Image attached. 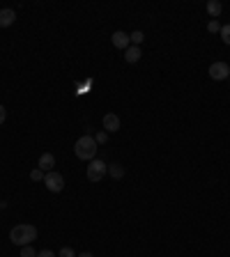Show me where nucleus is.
<instances>
[{
    "label": "nucleus",
    "mask_w": 230,
    "mask_h": 257,
    "mask_svg": "<svg viewBox=\"0 0 230 257\" xmlns=\"http://www.w3.org/2000/svg\"><path fill=\"white\" fill-rule=\"evenodd\" d=\"M104 131H106V133L120 131V117H117L115 112H106V115H104Z\"/></svg>",
    "instance_id": "obj_6"
},
{
    "label": "nucleus",
    "mask_w": 230,
    "mask_h": 257,
    "mask_svg": "<svg viewBox=\"0 0 230 257\" xmlns=\"http://www.w3.org/2000/svg\"><path fill=\"white\" fill-rule=\"evenodd\" d=\"M53 165H56V156H53V154H41L39 156V165H37V168L39 170H44V172H51V170H53Z\"/></svg>",
    "instance_id": "obj_9"
},
{
    "label": "nucleus",
    "mask_w": 230,
    "mask_h": 257,
    "mask_svg": "<svg viewBox=\"0 0 230 257\" xmlns=\"http://www.w3.org/2000/svg\"><path fill=\"white\" fill-rule=\"evenodd\" d=\"M95 140H97V145H104V143H106V140H108V133H106V131H99V133H97V138H95Z\"/></svg>",
    "instance_id": "obj_18"
},
{
    "label": "nucleus",
    "mask_w": 230,
    "mask_h": 257,
    "mask_svg": "<svg viewBox=\"0 0 230 257\" xmlns=\"http://www.w3.org/2000/svg\"><path fill=\"white\" fill-rule=\"evenodd\" d=\"M76 257H95L92 253H81V255H76Z\"/></svg>",
    "instance_id": "obj_22"
},
{
    "label": "nucleus",
    "mask_w": 230,
    "mask_h": 257,
    "mask_svg": "<svg viewBox=\"0 0 230 257\" xmlns=\"http://www.w3.org/2000/svg\"><path fill=\"white\" fill-rule=\"evenodd\" d=\"M106 172H108V165L104 163V161H101V159H92L85 175H88V179H90L92 184H99V182L104 179V175H106Z\"/></svg>",
    "instance_id": "obj_3"
},
{
    "label": "nucleus",
    "mask_w": 230,
    "mask_h": 257,
    "mask_svg": "<svg viewBox=\"0 0 230 257\" xmlns=\"http://www.w3.org/2000/svg\"><path fill=\"white\" fill-rule=\"evenodd\" d=\"M44 177H46V172L39 170V168H35L33 172H30V179H33V182H39V179H44Z\"/></svg>",
    "instance_id": "obj_16"
},
{
    "label": "nucleus",
    "mask_w": 230,
    "mask_h": 257,
    "mask_svg": "<svg viewBox=\"0 0 230 257\" xmlns=\"http://www.w3.org/2000/svg\"><path fill=\"white\" fill-rule=\"evenodd\" d=\"M58 257H76V253L72 248H60V255Z\"/></svg>",
    "instance_id": "obj_19"
},
{
    "label": "nucleus",
    "mask_w": 230,
    "mask_h": 257,
    "mask_svg": "<svg viewBox=\"0 0 230 257\" xmlns=\"http://www.w3.org/2000/svg\"><path fill=\"white\" fill-rule=\"evenodd\" d=\"M221 9H223V5L219 2V0H207V14H210V16L216 18V16L221 14Z\"/></svg>",
    "instance_id": "obj_11"
},
{
    "label": "nucleus",
    "mask_w": 230,
    "mask_h": 257,
    "mask_svg": "<svg viewBox=\"0 0 230 257\" xmlns=\"http://www.w3.org/2000/svg\"><path fill=\"white\" fill-rule=\"evenodd\" d=\"M230 76V67L226 62H212L210 64V78L212 80H226Z\"/></svg>",
    "instance_id": "obj_5"
},
{
    "label": "nucleus",
    "mask_w": 230,
    "mask_h": 257,
    "mask_svg": "<svg viewBox=\"0 0 230 257\" xmlns=\"http://www.w3.org/2000/svg\"><path fill=\"white\" fill-rule=\"evenodd\" d=\"M17 21V12L14 9H0V28H9V25Z\"/></svg>",
    "instance_id": "obj_8"
},
{
    "label": "nucleus",
    "mask_w": 230,
    "mask_h": 257,
    "mask_svg": "<svg viewBox=\"0 0 230 257\" xmlns=\"http://www.w3.org/2000/svg\"><path fill=\"white\" fill-rule=\"evenodd\" d=\"M37 257H58V255L53 253V250H39V253H37Z\"/></svg>",
    "instance_id": "obj_20"
},
{
    "label": "nucleus",
    "mask_w": 230,
    "mask_h": 257,
    "mask_svg": "<svg viewBox=\"0 0 230 257\" xmlns=\"http://www.w3.org/2000/svg\"><path fill=\"white\" fill-rule=\"evenodd\" d=\"M228 80H230V76H228Z\"/></svg>",
    "instance_id": "obj_24"
},
{
    "label": "nucleus",
    "mask_w": 230,
    "mask_h": 257,
    "mask_svg": "<svg viewBox=\"0 0 230 257\" xmlns=\"http://www.w3.org/2000/svg\"><path fill=\"white\" fill-rule=\"evenodd\" d=\"M0 209H2V202H0Z\"/></svg>",
    "instance_id": "obj_23"
},
{
    "label": "nucleus",
    "mask_w": 230,
    "mask_h": 257,
    "mask_svg": "<svg viewBox=\"0 0 230 257\" xmlns=\"http://www.w3.org/2000/svg\"><path fill=\"white\" fill-rule=\"evenodd\" d=\"M140 55H143V53H140V48H138V46H129L127 51H124V60H127L129 64L138 62V60H140Z\"/></svg>",
    "instance_id": "obj_10"
},
{
    "label": "nucleus",
    "mask_w": 230,
    "mask_h": 257,
    "mask_svg": "<svg viewBox=\"0 0 230 257\" xmlns=\"http://www.w3.org/2000/svg\"><path fill=\"white\" fill-rule=\"evenodd\" d=\"M37 239V227L35 225H14L12 227V232H9V241L14 243V246H30L33 241Z\"/></svg>",
    "instance_id": "obj_1"
},
{
    "label": "nucleus",
    "mask_w": 230,
    "mask_h": 257,
    "mask_svg": "<svg viewBox=\"0 0 230 257\" xmlns=\"http://www.w3.org/2000/svg\"><path fill=\"white\" fill-rule=\"evenodd\" d=\"M7 120V110H5V106H0V124H5Z\"/></svg>",
    "instance_id": "obj_21"
},
{
    "label": "nucleus",
    "mask_w": 230,
    "mask_h": 257,
    "mask_svg": "<svg viewBox=\"0 0 230 257\" xmlns=\"http://www.w3.org/2000/svg\"><path fill=\"white\" fill-rule=\"evenodd\" d=\"M207 30H210V32H219V30H221V23H219L216 18H212V21L207 23Z\"/></svg>",
    "instance_id": "obj_17"
},
{
    "label": "nucleus",
    "mask_w": 230,
    "mask_h": 257,
    "mask_svg": "<svg viewBox=\"0 0 230 257\" xmlns=\"http://www.w3.org/2000/svg\"><path fill=\"white\" fill-rule=\"evenodd\" d=\"M219 35H221V39H223V41H226V44L230 46V23H228V25H221V30H219Z\"/></svg>",
    "instance_id": "obj_14"
},
{
    "label": "nucleus",
    "mask_w": 230,
    "mask_h": 257,
    "mask_svg": "<svg viewBox=\"0 0 230 257\" xmlns=\"http://www.w3.org/2000/svg\"><path fill=\"white\" fill-rule=\"evenodd\" d=\"M111 41H113L115 48H122V51H127V48H129V44H132V41H129V35H127V32H122V30H115L113 37H111Z\"/></svg>",
    "instance_id": "obj_7"
},
{
    "label": "nucleus",
    "mask_w": 230,
    "mask_h": 257,
    "mask_svg": "<svg viewBox=\"0 0 230 257\" xmlns=\"http://www.w3.org/2000/svg\"><path fill=\"white\" fill-rule=\"evenodd\" d=\"M74 154L81 161H92L97 156V140L92 136H81L74 145Z\"/></svg>",
    "instance_id": "obj_2"
},
{
    "label": "nucleus",
    "mask_w": 230,
    "mask_h": 257,
    "mask_svg": "<svg viewBox=\"0 0 230 257\" xmlns=\"http://www.w3.org/2000/svg\"><path fill=\"white\" fill-rule=\"evenodd\" d=\"M44 184H46V188H49L51 193H60L65 188V177L60 175V172H56V170H51V172H46V177H44Z\"/></svg>",
    "instance_id": "obj_4"
},
{
    "label": "nucleus",
    "mask_w": 230,
    "mask_h": 257,
    "mask_svg": "<svg viewBox=\"0 0 230 257\" xmlns=\"http://www.w3.org/2000/svg\"><path fill=\"white\" fill-rule=\"evenodd\" d=\"M143 39H145V35H143L140 30H134L132 35H129V41H132L134 46H140V44H143Z\"/></svg>",
    "instance_id": "obj_13"
},
{
    "label": "nucleus",
    "mask_w": 230,
    "mask_h": 257,
    "mask_svg": "<svg viewBox=\"0 0 230 257\" xmlns=\"http://www.w3.org/2000/svg\"><path fill=\"white\" fill-rule=\"evenodd\" d=\"M21 257H37V250L33 246H23L21 248Z\"/></svg>",
    "instance_id": "obj_15"
},
{
    "label": "nucleus",
    "mask_w": 230,
    "mask_h": 257,
    "mask_svg": "<svg viewBox=\"0 0 230 257\" xmlns=\"http://www.w3.org/2000/svg\"><path fill=\"white\" fill-rule=\"evenodd\" d=\"M108 175L113 177V179H122L124 177V168L120 163H113V165H108Z\"/></svg>",
    "instance_id": "obj_12"
}]
</instances>
